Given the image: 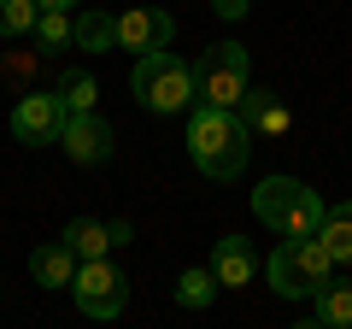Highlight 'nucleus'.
<instances>
[{"label":"nucleus","mask_w":352,"mask_h":329,"mask_svg":"<svg viewBox=\"0 0 352 329\" xmlns=\"http://www.w3.org/2000/svg\"><path fill=\"white\" fill-rule=\"evenodd\" d=\"M252 153V129L241 124V112H223V106H194L188 112V159L200 164V177L229 182L247 171Z\"/></svg>","instance_id":"nucleus-1"},{"label":"nucleus","mask_w":352,"mask_h":329,"mask_svg":"<svg viewBox=\"0 0 352 329\" xmlns=\"http://www.w3.org/2000/svg\"><path fill=\"white\" fill-rule=\"evenodd\" d=\"M129 89H135V100L147 106V112H194L200 106V83H194V65L188 59H176L170 47L159 53H141L135 65H129Z\"/></svg>","instance_id":"nucleus-2"},{"label":"nucleus","mask_w":352,"mask_h":329,"mask_svg":"<svg viewBox=\"0 0 352 329\" xmlns=\"http://www.w3.org/2000/svg\"><path fill=\"white\" fill-rule=\"evenodd\" d=\"M252 217L270 229H282V235H317L329 217L323 194L305 189L300 177H264L258 189H252Z\"/></svg>","instance_id":"nucleus-3"},{"label":"nucleus","mask_w":352,"mask_h":329,"mask_svg":"<svg viewBox=\"0 0 352 329\" xmlns=\"http://www.w3.org/2000/svg\"><path fill=\"white\" fill-rule=\"evenodd\" d=\"M329 277H335V259L317 235H282V247L270 253V288L282 300H311Z\"/></svg>","instance_id":"nucleus-4"},{"label":"nucleus","mask_w":352,"mask_h":329,"mask_svg":"<svg viewBox=\"0 0 352 329\" xmlns=\"http://www.w3.org/2000/svg\"><path fill=\"white\" fill-rule=\"evenodd\" d=\"M252 59L241 41H217V47H206L200 59H194V83H200V106H223V112H235L241 94L252 89Z\"/></svg>","instance_id":"nucleus-5"},{"label":"nucleus","mask_w":352,"mask_h":329,"mask_svg":"<svg viewBox=\"0 0 352 329\" xmlns=\"http://www.w3.org/2000/svg\"><path fill=\"white\" fill-rule=\"evenodd\" d=\"M71 300H76L82 317L112 323V317H124V306H129V282H124V270H118L112 259H82L76 277H71Z\"/></svg>","instance_id":"nucleus-6"},{"label":"nucleus","mask_w":352,"mask_h":329,"mask_svg":"<svg viewBox=\"0 0 352 329\" xmlns=\"http://www.w3.org/2000/svg\"><path fill=\"white\" fill-rule=\"evenodd\" d=\"M65 100L59 94H24V100L12 106V141H24V147H47V141H59V129H65Z\"/></svg>","instance_id":"nucleus-7"},{"label":"nucleus","mask_w":352,"mask_h":329,"mask_svg":"<svg viewBox=\"0 0 352 329\" xmlns=\"http://www.w3.org/2000/svg\"><path fill=\"white\" fill-rule=\"evenodd\" d=\"M59 147H65L71 164H106L112 147H118V136H112V124L100 112H71L65 129H59Z\"/></svg>","instance_id":"nucleus-8"},{"label":"nucleus","mask_w":352,"mask_h":329,"mask_svg":"<svg viewBox=\"0 0 352 329\" xmlns=\"http://www.w3.org/2000/svg\"><path fill=\"white\" fill-rule=\"evenodd\" d=\"M170 36H176V24H170L164 6H129V12H118V47H129L135 59L170 47Z\"/></svg>","instance_id":"nucleus-9"},{"label":"nucleus","mask_w":352,"mask_h":329,"mask_svg":"<svg viewBox=\"0 0 352 329\" xmlns=\"http://www.w3.org/2000/svg\"><path fill=\"white\" fill-rule=\"evenodd\" d=\"M212 277H217V288H247V282L258 277V253H252L247 235H217V247H212Z\"/></svg>","instance_id":"nucleus-10"},{"label":"nucleus","mask_w":352,"mask_h":329,"mask_svg":"<svg viewBox=\"0 0 352 329\" xmlns=\"http://www.w3.org/2000/svg\"><path fill=\"white\" fill-rule=\"evenodd\" d=\"M235 112H241V124H247L252 136H288V124H294L288 100H282V94H270V89H247Z\"/></svg>","instance_id":"nucleus-11"},{"label":"nucleus","mask_w":352,"mask_h":329,"mask_svg":"<svg viewBox=\"0 0 352 329\" xmlns=\"http://www.w3.org/2000/svg\"><path fill=\"white\" fill-rule=\"evenodd\" d=\"M76 265H82V259H76L65 241H47V247L30 253V277H36V288H71Z\"/></svg>","instance_id":"nucleus-12"},{"label":"nucleus","mask_w":352,"mask_h":329,"mask_svg":"<svg viewBox=\"0 0 352 329\" xmlns=\"http://www.w3.org/2000/svg\"><path fill=\"white\" fill-rule=\"evenodd\" d=\"M71 47H82V53H112V47H118V12L82 6L76 24H71Z\"/></svg>","instance_id":"nucleus-13"},{"label":"nucleus","mask_w":352,"mask_h":329,"mask_svg":"<svg viewBox=\"0 0 352 329\" xmlns=\"http://www.w3.org/2000/svg\"><path fill=\"white\" fill-rule=\"evenodd\" d=\"M59 241L71 247L76 259H106V253H112V229H106V224H94V217H71Z\"/></svg>","instance_id":"nucleus-14"},{"label":"nucleus","mask_w":352,"mask_h":329,"mask_svg":"<svg viewBox=\"0 0 352 329\" xmlns=\"http://www.w3.org/2000/svg\"><path fill=\"white\" fill-rule=\"evenodd\" d=\"M311 300H317V317L329 329H352V277H329Z\"/></svg>","instance_id":"nucleus-15"},{"label":"nucleus","mask_w":352,"mask_h":329,"mask_svg":"<svg viewBox=\"0 0 352 329\" xmlns=\"http://www.w3.org/2000/svg\"><path fill=\"white\" fill-rule=\"evenodd\" d=\"M317 241L329 247V259H335V265H352V200L329 206V217H323V229H317Z\"/></svg>","instance_id":"nucleus-16"},{"label":"nucleus","mask_w":352,"mask_h":329,"mask_svg":"<svg viewBox=\"0 0 352 329\" xmlns=\"http://www.w3.org/2000/svg\"><path fill=\"white\" fill-rule=\"evenodd\" d=\"M212 300H217V277H212V265L182 270V277H176V306H182V312H206Z\"/></svg>","instance_id":"nucleus-17"},{"label":"nucleus","mask_w":352,"mask_h":329,"mask_svg":"<svg viewBox=\"0 0 352 329\" xmlns=\"http://www.w3.org/2000/svg\"><path fill=\"white\" fill-rule=\"evenodd\" d=\"M71 24H76V12H41L36 18V53H65L71 47Z\"/></svg>","instance_id":"nucleus-18"},{"label":"nucleus","mask_w":352,"mask_h":329,"mask_svg":"<svg viewBox=\"0 0 352 329\" xmlns=\"http://www.w3.org/2000/svg\"><path fill=\"white\" fill-rule=\"evenodd\" d=\"M36 18H41L36 0H0V41L30 36V30H36Z\"/></svg>","instance_id":"nucleus-19"},{"label":"nucleus","mask_w":352,"mask_h":329,"mask_svg":"<svg viewBox=\"0 0 352 329\" xmlns=\"http://www.w3.org/2000/svg\"><path fill=\"white\" fill-rule=\"evenodd\" d=\"M59 100H65V112H94V100H100V83L88 71H71L59 83Z\"/></svg>","instance_id":"nucleus-20"},{"label":"nucleus","mask_w":352,"mask_h":329,"mask_svg":"<svg viewBox=\"0 0 352 329\" xmlns=\"http://www.w3.org/2000/svg\"><path fill=\"white\" fill-rule=\"evenodd\" d=\"M212 12L235 24V18H247V12H252V0H212Z\"/></svg>","instance_id":"nucleus-21"},{"label":"nucleus","mask_w":352,"mask_h":329,"mask_svg":"<svg viewBox=\"0 0 352 329\" xmlns=\"http://www.w3.org/2000/svg\"><path fill=\"white\" fill-rule=\"evenodd\" d=\"M112 229V247H129V241H135V224H129V217H118V224H106Z\"/></svg>","instance_id":"nucleus-22"},{"label":"nucleus","mask_w":352,"mask_h":329,"mask_svg":"<svg viewBox=\"0 0 352 329\" xmlns=\"http://www.w3.org/2000/svg\"><path fill=\"white\" fill-rule=\"evenodd\" d=\"M41 12H76V6H82V0H36Z\"/></svg>","instance_id":"nucleus-23"},{"label":"nucleus","mask_w":352,"mask_h":329,"mask_svg":"<svg viewBox=\"0 0 352 329\" xmlns=\"http://www.w3.org/2000/svg\"><path fill=\"white\" fill-rule=\"evenodd\" d=\"M288 329H329L323 317H300V323H288Z\"/></svg>","instance_id":"nucleus-24"}]
</instances>
